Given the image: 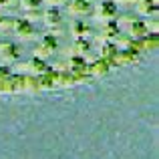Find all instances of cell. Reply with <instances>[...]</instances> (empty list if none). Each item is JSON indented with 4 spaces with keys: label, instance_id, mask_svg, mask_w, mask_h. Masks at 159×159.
Returning <instances> with one entry per match:
<instances>
[{
    "label": "cell",
    "instance_id": "1",
    "mask_svg": "<svg viewBox=\"0 0 159 159\" xmlns=\"http://www.w3.org/2000/svg\"><path fill=\"white\" fill-rule=\"evenodd\" d=\"M14 32H16V34H18L22 40H30V39H34L36 28L32 26L30 20L20 18V20H16V22H14Z\"/></svg>",
    "mask_w": 159,
    "mask_h": 159
},
{
    "label": "cell",
    "instance_id": "2",
    "mask_svg": "<svg viewBox=\"0 0 159 159\" xmlns=\"http://www.w3.org/2000/svg\"><path fill=\"white\" fill-rule=\"evenodd\" d=\"M95 14H97V18H101L103 22H107V20H115V16H117V4H113V2H101L97 6V10H95Z\"/></svg>",
    "mask_w": 159,
    "mask_h": 159
},
{
    "label": "cell",
    "instance_id": "3",
    "mask_svg": "<svg viewBox=\"0 0 159 159\" xmlns=\"http://www.w3.org/2000/svg\"><path fill=\"white\" fill-rule=\"evenodd\" d=\"M57 47H58L57 39L51 36V34H47V36H43V39H40L39 47H36V52H39L40 57H47V54H52L54 51H57Z\"/></svg>",
    "mask_w": 159,
    "mask_h": 159
},
{
    "label": "cell",
    "instance_id": "4",
    "mask_svg": "<svg viewBox=\"0 0 159 159\" xmlns=\"http://www.w3.org/2000/svg\"><path fill=\"white\" fill-rule=\"evenodd\" d=\"M93 10L91 6V0H69V12L75 16H83V14H89Z\"/></svg>",
    "mask_w": 159,
    "mask_h": 159
},
{
    "label": "cell",
    "instance_id": "5",
    "mask_svg": "<svg viewBox=\"0 0 159 159\" xmlns=\"http://www.w3.org/2000/svg\"><path fill=\"white\" fill-rule=\"evenodd\" d=\"M0 57H2L4 61H16V58H20L18 44H14V43H2V44H0Z\"/></svg>",
    "mask_w": 159,
    "mask_h": 159
},
{
    "label": "cell",
    "instance_id": "6",
    "mask_svg": "<svg viewBox=\"0 0 159 159\" xmlns=\"http://www.w3.org/2000/svg\"><path fill=\"white\" fill-rule=\"evenodd\" d=\"M43 18L48 26H58V24L62 22V14H61V10H58V6H48L47 10H44Z\"/></svg>",
    "mask_w": 159,
    "mask_h": 159
},
{
    "label": "cell",
    "instance_id": "7",
    "mask_svg": "<svg viewBox=\"0 0 159 159\" xmlns=\"http://www.w3.org/2000/svg\"><path fill=\"white\" fill-rule=\"evenodd\" d=\"M137 12L143 16H149V14H155L157 12V0H137Z\"/></svg>",
    "mask_w": 159,
    "mask_h": 159
},
{
    "label": "cell",
    "instance_id": "8",
    "mask_svg": "<svg viewBox=\"0 0 159 159\" xmlns=\"http://www.w3.org/2000/svg\"><path fill=\"white\" fill-rule=\"evenodd\" d=\"M129 34L133 36V39H143V36H147V24L143 22V20H133L131 26H129Z\"/></svg>",
    "mask_w": 159,
    "mask_h": 159
},
{
    "label": "cell",
    "instance_id": "9",
    "mask_svg": "<svg viewBox=\"0 0 159 159\" xmlns=\"http://www.w3.org/2000/svg\"><path fill=\"white\" fill-rule=\"evenodd\" d=\"M73 34L77 36V39H83L85 34H89V26L85 24V20H75V24H73Z\"/></svg>",
    "mask_w": 159,
    "mask_h": 159
},
{
    "label": "cell",
    "instance_id": "10",
    "mask_svg": "<svg viewBox=\"0 0 159 159\" xmlns=\"http://www.w3.org/2000/svg\"><path fill=\"white\" fill-rule=\"evenodd\" d=\"M20 4H22L26 10H39L40 4H43V0H20Z\"/></svg>",
    "mask_w": 159,
    "mask_h": 159
},
{
    "label": "cell",
    "instance_id": "11",
    "mask_svg": "<svg viewBox=\"0 0 159 159\" xmlns=\"http://www.w3.org/2000/svg\"><path fill=\"white\" fill-rule=\"evenodd\" d=\"M48 2H51V6H61V4L69 2V0H48Z\"/></svg>",
    "mask_w": 159,
    "mask_h": 159
},
{
    "label": "cell",
    "instance_id": "12",
    "mask_svg": "<svg viewBox=\"0 0 159 159\" xmlns=\"http://www.w3.org/2000/svg\"><path fill=\"white\" fill-rule=\"evenodd\" d=\"M117 2H119V4H127V6H129V4H135L137 0H117Z\"/></svg>",
    "mask_w": 159,
    "mask_h": 159
},
{
    "label": "cell",
    "instance_id": "13",
    "mask_svg": "<svg viewBox=\"0 0 159 159\" xmlns=\"http://www.w3.org/2000/svg\"><path fill=\"white\" fill-rule=\"evenodd\" d=\"M8 4H10V0H0V8H2V6H8Z\"/></svg>",
    "mask_w": 159,
    "mask_h": 159
},
{
    "label": "cell",
    "instance_id": "14",
    "mask_svg": "<svg viewBox=\"0 0 159 159\" xmlns=\"http://www.w3.org/2000/svg\"><path fill=\"white\" fill-rule=\"evenodd\" d=\"M2 20H4V18H2V14H0V26H2Z\"/></svg>",
    "mask_w": 159,
    "mask_h": 159
}]
</instances>
